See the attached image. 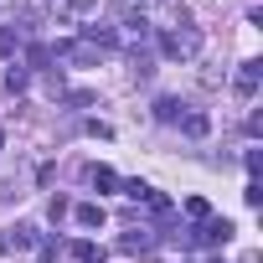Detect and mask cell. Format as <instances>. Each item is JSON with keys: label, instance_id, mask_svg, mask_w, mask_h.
I'll return each mask as SVG.
<instances>
[{"label": "cell", "instance_id": "obj_4", "mask_svg": "<svg viewBox=\"0 0 263 263\" xmlns=\"http://www.w3.org/2000/svg\"><path fill=\"white\" fill-rule=\"evenodd\" d=\"M26 248H36V232L31 227H11L6 237H0V253H26Z\"/></svg>", "mask_w": 263, "mask_h": 263}, {"label": "cell", "instance_id": "obj_13", "mask_svg": "<svg viewBox=\"0 0 263 263\" xmlns=\"http://www.w3.org/2000/svg\"><path fill=\"white\" fill-rule=\"evenodd\" d=\"M16 42H21V36H16V26H0V57H11V52H16Z\"/></svg>", "mask_w": 263, "mask_h": 263}, {"label": "cell", "instance_id": "obj_5", "mask_svg": "<svg viewBox=\"0 0 263 263\" xmlns=\"http://www.w3.org/2000/svg\"><path fill=\"white\" fill-rule=\"evenodd\" d=\"M83 42H88V47H114V42H119V31L93 21V26H83Z\"/></svg>", "mask_w": 263, "mask_h": 263}, {"label": "cell", "instance_id": "obj_8", "mask_svg": "<svg viewBox=\"0 0 263 263\" xmlns=\"http://www.w3.org/2000/svg\"><path fill=\"white\" fill-rule=\"evenodd\" d=\"M72 217H78V227H103V206H98V201H83Z\"/></svg>", "mask_w": 263, "mask_h": 263}, {"label": "cell", "instance_id": "obj_11", "mask_svg": "<svg viewBox=\"0 0 263 263\" xmlns=\"http://www.w3.org/2000/svg\"><path fill=\"white\" fill-rule=\"evenodd\" d=\"M155 119L176 124V119H181V103H176V98H160V103H155Z\"/></svg>", "mask_w": 263, "mask_h": 263}, {"label": "cell", "instance_id": "obj_14", "mask_svg": "<svg viewBox=\"0 0 263 263\" xmlns=\"http://www.w3.org/2000/svg\"><path fill=\"white\" fill-rule=\"evenodd\" d=\"M26 83H31V78H26V67H11V72H6V88H11V93H21Z\"/></svg>", "mask_w": 263, "mask_h": 263}, {"label": "cell", "instance_id": "obj_1", "mask_svg": "<svg viewBox=\"0 0 263 263\" xmlns=\"http://www.w3.org/2000/svg\"><path fill=\"white\" fill-rule=\"evenodd\" d=\"M160 52L171 62H191L201 52V31L196 26H160Z\"/></svg>", "mask_w": 263, "mask_h": 263}, {"label": "cell", "instance_id": "obj_2", "mask_svg": "<svg viewBox=\"0 0 263 263\" xmlns=\"http://www.w3.org/2000/svg\"><path fill=\"white\" fill-rule=\"evenodd\" d=\"M258 78H263V62H242V67H237V78H232V93L248 103V98L258 93Z\"/></svg>", "mask_w": 263, "mask_h": 263}, {"label": "cell", "instance_id": "obj_9", "mask_svg": "<svg viewBox=\"0 0 263 263\" xmlns=\"http://www.w3.org/2000/svg\"><path fill=\"white\" fill-rule=\"evenodd\" d=\"M72 258H78V263H103L108 253H103L98 242H72Z\"/></svg>", "mask_w": 263, "mask_h": 263}, {"label": "cell", "instance_id": "obj_16", "mask_svg": "<svg viewBox=\"0 0 263 263\" xmlns=\"http://www.w3.org/2000/svg\"><path fill=\"white\" fill-rule=\"evenodd\" d=\"M186 212H191V217H196V222H206V217H212V206H206V201H201V196H191V201H186Z\"/></svg>", "mask_w": 263, "mask_h": 263}, {"label": "cell", "instance_id": "obj_18", "mask_svg": "<svg viewBox=\"0 0 263 263\" xmlns=\"http://www.w3.org/2000/svg\"><path fill=\"white\" fill-rule=\"evenodd\" d=\"M0 145H6V135H0Z\"/></svg>", "mask_w": 263, "mask_h": 263}, {"label": "cell", "instance_id": "obj_15", "mask_svg": "<svg viewBox=\"0 0 263 263\" xmlns=\"http://www.w3.org/2000/svg\"><path fill=\"white\" fill-rule=\"evenodd\" d=\"M98 0H67V16H93Z\"/></svg>", "mask_w": 263, "mask_h": 263}, {"label": "cell", "instance_id": "obj_17", "mask_svg": "<svg viewBox=\"0 0 263 263\" xmlns=\"http://www.w3.org/2000/svg\"><path fill=\"white\" fill-rule=\"evenodd\" d=\"M88 135H93V140H114V129H108L103 119H88Z\"/></svg>", "mask_w": 263, "mask_h": 263}, {"label": "cell", "instance_id": "obj_6", "mask_svg": "<svg viewBox=\"0 0 263 263\" xmlns=\"http://www.w3.org/2000/svg\"><path fill=\"white\" fill-rule=\"evenodd\" d=\"M88 181H93V191H119V176L108 165H88Z\"/></svg>", "mask_w": 263, "mask_h": 263}, {"label": "cell", "instance_id": "obj_12", "mask_svg": "<svg viewBox=\"0 0 263 263\" xmlns=\"http://www.w3.org/2000/svg\"><path fill=\"white\" fill-rule=\"evenodd\" d=\"M119 191H124L129 201H145V196H150V186H145V181H119Z\"/></svg>", "mask_w": 263, "mask_h": 263}, {"label": "cell", "instance_id": "obj_7", "mask_svg": "<svg viewBox=\"0 0 263 263\" xmlns=\"http://www.w3.org/2000/svg\"><path fill=\"white\" fill-rule=\"evenodd\" d=\"M181 129H186L191 140H206V129H212V119H206V114H181Z\"/></svg>", "mask_w": 263, "mask_h": 263}, {"label": "cell", "instance_id": "obj_3", "mask_svg": "<svg viewBox=\"0 0 263 263\" xmlns=\"http://www.w3.org/2000/svg\"><path fill=\"white\" fill-rule=\"evenodd\" d=\"M191 237H196V242H206V248H222V242L232 237V222H227V217H206V222H201V232H191Z\"/></svg>", "mask_w": 263, "mask_h": 263}, {"label": "cell", "instance_id": "obj_10", "mask_svg": "<svg viewBox=\"0 0 263 263\" xmlns=\"http://www.w3.org/2000/svg\"><path fill=\"white\" fill-rule=\"evenodd\" d=\"M119 248H124V253H145V248H150V232H140V227H135V232H124Z\"/></svg>", "mask_w": 263, "mask_h": 263}]
</instances>
